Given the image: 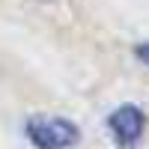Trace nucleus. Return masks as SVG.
Here are the masks:
<instances>
[{
    "label": "nucleus",
    "instance_id": "obj_1",
    "mask_svg": "<svg viewBox=\"0 0 149 149\" xmlns=\"http://www.w3.org/2000/svg\"><path fill=\"white\" fill-rule=\"evenodd\" d=\"M24 134L36 149H72L81 140V128L63 116H42L36 113L24 122Z\"/></svg>",
    "mask_w": 149,
    "mask_h": 149
},
{
    "label": "nucleus",
    "instance_id": "obj_2",
    "mask_svg": "<svg viewBox=\"0 0 149 149\" xmlns=\"http://www.w3.org/2000/svg\"><path fill=\"white\" fill-rule=\"evenodd\" d=\"M107 128L113 134L116 146L122 149H134L143 137V128H146V119H143V110L137 104H119L113 113L107 116Z\"/></svg>",
    "mask_w": 149,
    "mask_h": 149
},
{
    "label": "nucleus",
    "instance_id": "obj_3",
    "mask_svg": "<svg viewBox=\"0 0 149 149\" xmlns=\"http://www.w3.org/2000/svg\"><path fill=\"white\" fill-rule=\"evenodd\" d=\"M134 54H137V57L143 60V63L149 66V42H146V45H137V51H134Z\"/></svg>",
    "mask_w": 149,
    "mask_h": 149
}]
</instances>
